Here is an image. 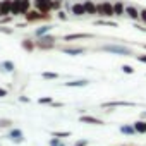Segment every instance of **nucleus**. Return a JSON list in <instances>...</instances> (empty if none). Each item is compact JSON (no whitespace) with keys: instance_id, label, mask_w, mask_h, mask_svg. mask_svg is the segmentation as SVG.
I'll use <instances>...</instances> for the list:
<instances>
[{"instance_id":"1","label":"nucleus","mask_w":146,"mask_h":146,"mask_svg":"<svg viewBox=\"0 0 146 146\" xmlns=\"http://www.w3.org/2000/svg\"><path fill=\"white\" fill-rule=\"evenodd\" d=\"M96 52H105V53H112V55H119V57H136L134 50L127 45H120V43H105L96 46Z\"/></svg>"},{"instance_id":"2","label":"nucleus","mask_w":146,"mask_h":146,"mask_svg":"<svg viewBox=\"0 0 146 146\" xmlns=\"http://www.w3.org/2000/svg\"><path fill=\"white\" fill-rule=\"evenodd\" d=\"M33 9L41 14L58 12L62 9V0H33Z\"/></svg>"},{"instance_id":"3","label":"nucleus","mask_w":146,"mask_h":146,"mask_svg":"<svg viewBox=\"0 0 146 146\" xmlns=\"http://www.w3.org/2000/svg\"><path fill=\"white\" fill-rule=\"evenodd\" d=\"M96 16L100 19H112V17H115V14H113V2L103 0V2L96 4Z\"/></svg>"},{"instance_id":"4","label":"nucleus","mask_w":146,"mask_h":146,"mask_svg":"<svg viewBox=\"0 0 146 146\" xmlns=\"http://www.w3.org/2000/svg\"><path fill=\"white\" fill-rule=\"evenodd\" d=\"M57 41H58V36L55 35H46V36H41L36 40V50H53L57 46Z\"/></svg>"},{"instance_id":"5","label":"nucleus","mask_w":146,"mask_h":146,"mask_svg":"<svg viewBox=\"0 0 146 146\" xmlns=\"http://www.w3.org/2000/svg\"><path fill=\"white\" fill-rule=\"evenodd\" d=\"M24 19H26V23L28 24H35V23H50L52 21V14H41V12H38L36 9H31L28 14H24L23 16Z\"/></svg>"},{"instance_id":"6","label":"nucleus","mask_w":146,"mask_h":146,"mask_svg":"<svg viewBox=\"0 0 146 146\" xmlns=\"http://www.w3.org/2000/svg\"><path fill=\"white\" fill-rule=\"evenodd\" d=\"M5 139H9V141L14 143V144H21V143L26 141L24 132H23V129H19V127H11V129L7 131V134H5Z\"/></svg>"},{"instance_id":"7","label":"nucleus","mask_w":146,"mask_h":146,"mask_svg":"<svg viewBox=\"0 0 146 146\" xmlns=\"http://www.w3.org/2000/svg\"><path fill=\"white\" fill-rule=\"evenodd\" d=\"M58 50L65 55H70V57H79V55H84L88 52L86 46H72V45H65V46H58Z\"/></svg>"},{"instance_id":"8","label":"nucleus","mask_w":146,"mask_h":146,"mask_svg":"<svg viewBox=\"0 0 146 146\" xmlns=\"http://www.w3.org/2000/svg\"><path fill=\"white\" fill-rule=\"evenodd\" d=\"M129 107H137V103L125 102V100H110L102 103V108H129Z\"/></svg>"},{"instance_id":"9","label":"nucleus","mask_w":146,"mask_h":146,"mask_svg":"<svg viewBox=\"0 0 146 146\" xmlns=\"http://www.w3.org/2000/svg\"><path fill=\"white\" fill-rule=\"evenodd\" d=\"M96 38V35L93 33H70V35H64L62 41H76V40H91Z\"/></svg>"},{"instance_id":"10","label":"nucleus","mask_w":146,"mask_h":146,"mask_svg":"<svg viewBox=\"0 0 146 146\" xmlns=\"http://www.w3.org/2000/svg\"><path fill=\"white\" fill-rule=\"evenodd\" d=\"M125 17H129L132 23H139L141 21V14H139V9L136 5H125Z\"/></svg>"},{"instance_id":"11","label":"nucleus","mask_w":146,"mask_h":146,"mask_svg":"<svg viewBox=\"0 0 146 146\" xmlns=\"http://www.w3.org/2000/svg\"><path fill=\"white\" fill-rule=\"evenodd\" d=\"M53 28H55V26H53V24H50V23H48V24H41L40 28H36V29H35L33 38H35V40H38V38H41V36H46V35H50V31H52Z\"/></svg>"},{"instance_id":"12","label":"nucleus","mask_w":146,"mask_h":146,"mask_svg":"<svg viewBox=\"0 0 146 146\" xmlns=\"http://www.w3.org/2000/svg\"><path fill=\"white\" fill-rule=\"evenodd\" d=\"M79 122L81 124H91V125H105V122L95 115H79Z\"/></svg>"},{"instance_id":"13","label":"nucleus","mask_w":146,"mask_h":146,"mask_svg":"<svg viewBox=\"0 0 146 146\" xmlns=\"http://www.w3.org/2000/svg\"><path fill=\"white\" fill-rule=\"evenodd\" d=\"M70 14L74 16V17H83V16H86V11H84L83 2H74V4H70Z\"/></svg>"},{"instance_id":"14","label":"nucleus","mask_w":146,"mask_h":146,"mask_svg":"<svg viewBox=\"0 0 146 146\" xmlns=\"http://www.w3.org/2000/svg\"><path fill=\"white\" fill-rule=\"evenodd\" d=\"M12 72H16V64L12 60L0 62V74H12Z\"/></svg>"},{"instance_id":"15","label":"nucleus","mask_w":146,"mask_h":146,"mask_svg":"<svg viewBox=\"0 0 146 146\" xmlns=\"http://www.w3.org/2000/svg\"><path fill=\"white\" fill-rule=\"evenodd\" d=\"M21 48L24 52H28V53L35 52L36 50V40L35 38H24V40H21Z\"/></svg>"},{"instance_id":"16","label":"nucleus","mask_w":146,"mask_h":146,"mask_svg":"<svg viewBox=\"0 0 146 146\" xmlns=\"http://www.w3.org/2000/svg\"><path fill=\"white\" fill-rule=\"evenodd\" d=\"M91 81L90 79H70L67 83H64L65 88H86Z\"/></svg>"},{"instance_id":"17","label":"nucleus","mask_w":146,"mask_h":146,"mask_svg":"<svg viewBox=\"0 0 146 146\" xmlns=\"http://www.w3.org/2000/svg\"><path fill=\"white\" fill-rule=\"evenodd\" d=\"M11 7H12V0H0V19L11 16Z\"/></svg>"},{"instance_id":"18","label":"nucleus","mask_w":146,"mask_h":146,"mask_svg":"<svg viewBox=\"0 0 146 146\" xmlns=\"http://www.w3.org/2000/svg\"><path fill=\"white\" fill-rule=\"evenodd\" d=\"M83 5H84L86 16H90V17L96 16V2L95 0H83Z\"/></svg>"},{"instance_id":"19","label":"nucleus","mask_w":146,"mask_h":146,"mask_svg":"<svg viewBox=\"0 0 146 146\" xmlns=\"http://www.w3.org/2000/svg\"><path fill=\"white\" fill-rule=\"evenodd\" d=\"M125 5H127V4H124L122 0H117V2H113V14H115V17L125 16Z\"/></svg>"},{"instance_id":"20","label":"nucleus","mask_w":146,"mask_h":146,"mask_svg":"<svg viewBox=\"0 0 146 146\" xmlns=\"http://www.w3.org/2000/svg\"><path fill=\"white\" fill-rule=\"evenodd\" d=\"M119 132L124 134V136H136V134H137L132 124H122V125L119 127Z\"/></svg>"},{"instance_id":"21","label":"nucleus","mask_w":146,"mask_h":146,"mask_svg":"<svg viewBox=\"0 0 146 146\" xmlns=\"http://www.w3.org/2000/svg\"><path fill=\"white\" fill-rule=\"evenodd\" d=\"M11 16H12V17L23 16V14H21V0H12V7H11Z\"/></svg>"},{"instance_id":"22","label":"nucleus","mask_w":146,"mask_h":146,"mask_svg":"<svg viewBox=\"0 0 146 146\" xmlns=\"http://www.w3.org/2000/svg\"><path fill=\"white\" fill-rule=\"evenodd\" d=\"M132 125H134V129H136V132L137 134H146V120H136V122H132Z\"/></svg>"},{"instance_id":"23","label":"nucleus","mask_w":146,"mask_h":146,"mask_svg":"<svg viewBox=\"0 0 146 146\" xmlns=\"http://www.w3.org/2000/svg\"><path fill=\"white\" fill-rule=\"evenodd\" d=\"M41 78L46 79V81H55V79H60V74L58 72H52V70H43Z\"/></svg>"},{"instance_id":"24","label":"nucleus","mask_w":146,"mask_h":146,"mask_svg":"<svg viewBox=\"0 0 146 146\" xmlns=\"http://www.w3.org/2000/svg\"><path fill=\"white\" fill-rule=\"evenodd\" d=\"M95 26H108V28H119V24L112 19H98L95 21Z\"/></svg>"},{"instance_id":"25","label":"nucleus","mask_w":146,"mask_h":146,"mask_svg":"<svg viewBox=\"0 0 146 146\" xmlns=\"http://www.w3.org/2000/svg\"><path fill=\"white\" fill-rule=\"evenodd\" d=\"M33 9V0H21V14H28Z\"/></svg>"},{"instance_id":"26","label":"nucleus","mask_w":146,"mask_h":146,"mask_svg":"<svg viewBox=\"0 0 146 146\" xmlns=\"http://www.w3.org/2000/svg\"><path fill=\"white\" fill-rule=\"evenodd\" d=\"M70 131H52L50 136L52 137H58V139H64V137H70Z\"/></svg>"},{"instance_id":"27","label":"nucleus","mask_w":146,"mask_h":146,"mask_svg":"<svg viewBox=\"0 0 146 146\" xmlns=\"http://www.w3.org/2000/svg\"><path fill=\"white\" fill-rule=\"evenodd\" d=\"M55 100H53V96H41L40 100H38V103L40 105H52Z\"/></svg>"},{"instance_id":"28","label":"nucleus","mask_w":146,"mask_h":146,"mask_svg":"<svg viewBox=\"0 0 146 146\" xmlns=\"http://www.w3.org/2000/svg\"><path fill=\"white\" fill-rule=\"evenodd\" d=\"M11 127H12L11 119H0V129H11Z\"/></svg>"},{"instance_id":"29","label":"nucleus","mask_w":146,"mask_h":146,"mask_svg":"<svg viewBox=\"0 0 146 146\" xmlns=\"http://www.w3.org/2000/svg\"><path fill=\"white\" fill-rule=\"evenodd\" d=\"M14 28H11V26H0V33L2 35H7V36H11V35H14Z\"/></svg>"},{"instance_id":"30","label":"nucleus","mask_w":146,"mask_h":146,"mask_svg":"<svg viewBox=\"0 0 146 146\" xmlns=\"http://www.w3.org/2000/svg\"><path fill=\"white\" fill-rule=\"evenodd\" d=\"M122 72H124V74H134L136 69H134L132 65H129V64H124V65H122Z\"/></svg>"},{"instance_id":"31","label":"nucleus","mask_w":146,"mask_h":146,"mask_svg":"<svg viewBox=\"0 0 146 146\" xmlns=\"http://www.w3.org/2000/svg\"><path fill=\"white\" fill-rule=\"evenodd\" d=\"M57 19H58V21H62V23H65V21L69 19V16H67V12H65L64 9H60V11L57 12Z\"/></svg>"},{"instance_id":"32","label":"nucleus","mask_w":146,"mask_h":146,"mask_svg":"<svg viewBox=\"0 0 146 146\" xmlns=\"http://www.w3.org/2000/svg\"><path fill=\"white\" fill-rule=\"evenodd\" d=\"M60 143H62V139H58V137H50L48 139V146H60Z\"/></svg>"},{"instance_id":"33","label":"nucleus","mask_w":146,"mask_h":146,"mask_svg":"<svg viewBox=\"0 0 146 146\" xmlns=\"http://www.w3.org/2000/svg\"><path fill=\"white\" fill-rule=\"evenodd\" d=\"M11 23H12V16H7V17L0 19V26H9Z\"/></svg>"},{"instance_id":"34","label":"nucleus","mask_w":146,"mask_h":146,"mask_svg":"<svg viewBox=\"0 0 146 146\" xmlns=\"http://www.w3.org/2000/svg\"><path fill=\"white\" fill-rule=\"evenodd\" d=\"M134 28H136L137 31H141V33H146V26H144L143 23H134Z\"/></svg>"},{"instance_id":"35","label":"nucleus","mask_w":146,"mask_h":146,"mask_svg":"<svg viewBox=\"0 0 146 146\" xmlns=\"http://www.w3.org/2000/svg\"><path fill=\"white\" fill-rule=\"evenodd\" d=\"M136 60L141 64H146V53H136Z\"/></svg>"},{"instance_id":"36","label":"nucleus","mask_w":146,"mask_h":146,"mask_svg":"<svg viewBox=\"0 0 146 146\" xmlns=\"http://www.w3.org/2000/svg\"><path fill=\"white\" fill-rule=\"evenodd\" d=\"M139 14H141V21H139V23H143V24L146 26V9H144V7L139 9Z\"/></svg>"},{"instance_id":"37","label":"nucleus","mask_w":146,"mask_h":146,"mask_svg":"<svg viewBox=\"0 0 146 146\" xmlns=\"http://www.w3.org/2000/svg\"><path fill=\"white\" fill-rule=\"evenodd\" d=\"M88 144H90L88 139H78V141L74 143V146H88Z\"/></svg>"},{"instance_id":"38","label":"nucleus","mask_w":146,"mask_h":146,"mask_svg":"<svg viewBox=\"0 0 146 146\" xmlns=\"http://www.w3.org/2000/svg\"><path fill=\"white\" fill-rule=\"evenodd\" d=\"M19 102H23V103H29L31 100H29V98H28L26 95H21V96H19Z\"/></svg>"},{"instance_id":"39","label":"nucleus","mask_w":146,"mask_h":146,"mask_svg":"<svg viewBox=\"0 0 146 146\" xmlns=\"http://www.w3.org/2000/svg\"><path fill=\"white\" fill-rule=\"evenodd\" d=\"M7 95H9V91H7L5 88H0V98H5Z\"/></svg>"},{"instance_id":"40","label":"nucleus","mask_w":146,"mask_h":146,"mask_svg":"<svg viewBox=\"0 0 146 146\" xmlns=\"http://www.w3.org/2000/svg\"><path fill=\"white\" fill-rule=\"evenodd\" d=\"M50 107H53V108H60V107H64V103H62V102H53Z\"/></svg>"},{"instance_id":"41","label":"nucleus","mask_w":146,"mask_h":146,"mask_svg":"<svg viewBox=\"0 0 146 146\" xmlns=\"http://www.w3.org/2000/svg\"><path fill=\"white\" fill-rule=\"evenodd\" d=\"M14 28H19V29H24V28H28V23H19V24H16Z\"/></svg>"},{"instance_id":"42","label":"nucleus","mask_w":146,"mask_h":146,"mask_svg":"<svg viewBox=\"0 0 146 146\" xmlns=\"http://www.w3.org/2000/svg\"><path fill=\"white\" fill-rule=\"evenodd\" d=\"M139 119H141V120H146V110H143V112L139 113Z\"/></svg>"},{"instance_id":"43","label":"nucleus","mask_w":146,"mask_h":146,"mask_svg":"<svg viewBox=\"0 0 146 146\" xmlns=\"http://www.w3.org/2000/svg\"><path fill=\"white\" fill-rule=\"evenodd\" d=\"M60 146H67V144H65V143H60Z\"/></svg>"},{"instance_id":"44","label":"nucleus","mask_w":146,"mask_h":146,"mask_svg":"<svg viewBox=\"0 0 146 146\" xmlns=\"http://www.w3.org/2000/svg\"><path fill=\"white\" fill-rule=\"evenodd\" d=\"M141 46H143V48H144V50H146V45H141Z\"/></svg>"},{"instance_id":"45","label":"nucleus","mask_w":146,"mask_h":146,"mask_svg":"<svg viewBox=\"0 0 146 146\" xmlns=\"http://www.w3.org/2000/svg\"><path fill=\"white\" fill-rule=\"evenodd\" d=\"M122 146H127V144H122Z\"/></svg>"},{"instance_id":"46","label":"nucleus","mask_w":146,"mask_h":146,"mask_svg":"<svg viewBox=\"0 0 146 146\" xmlns=\"http://www.w3.org/2000/svg\"><path fill=\"white\" fill-rule=\"evenodd\" d=\"M0 146H2V144H0Z\"/></svg>"}]
</instances>
